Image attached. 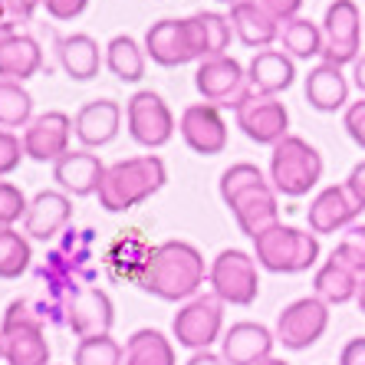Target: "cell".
<instances>
[{
    "label": "cell",
    "mask_w": 365,
    "mask_h": 365,
    "mask_svg": "<svg viewBox=\"0 0 365 365\" xmlns=\"http://www.w3.org/2000/svg\"><path fill=\"white\" fill-rule=\"evenodd\" d=\"M145 46L128 34L112 36L106 43V66L119 83H138L145 76Z\"/></svg>",
    "instance_id": "f546056e"
},
{
    "label": "cell",
    "mask_w": 365,
    "mask_h": 365,
    "mask_svg": "<svg viewBox=\"0 0 365 365\" xmlns=\"http://www.w3.org/2000/svg\"><path fill=\"white\" fill-rule=\"evenodd\" d=\"M187 20H191V30H195L201 60H211V56H224L227 53L234 26H230V20L224 14H217V10H197Z\"/></svg>",
    "instance_id": "4dcf8cb0"
},
{
    "label": "cell",
    "mask_w": 365,
    "mask_h": 365,
    "mask_svg": "<svg viewBox=\"0 0 365 365\" xmlns=\"http://www.w3.org/2000/svg\"><path fill=\"white\" fill-rule=\"evenodd\" d=\"M359 283H362L359 273H352L336 260H326L313 273V297H319L326 306H342L359 297Z\"/></svg>",
    "instance_id": "83f0119b"
},
{
    "label": "cell",
    "mask_w": 365,
    "mask_h": 365,
    "mask_svg": "<svg viewBox=\"0 0 365 365\" xmlns=\"http://www.w3.org/2000/svg\"><path fill=\"white\" fill-rule=\"evenodd\" d=\"M342 125H346L349 138L365 152V96H359L356 102H349L346 115H342Z\"/></svg>",
    "instance_id": "ab89813d"
},
{
    "label": "cell",
    "mask_w": 365,
    "mask_h": 365,
    "mask_svg": "<svg viewBox=\"0 0 365 365\" xmlns=\"http://www.w3.org/2000/svg\"><path fill=\"white\" fill-rule=\"evenodd\" d=\"M73 119L60 109H50L43 115H34V122L24 128V152L34 162L56 165L66 152H73Z\"/></svg>",
    "instance_id": "9a60e30c"
},
{
    "label": "cell",
    "mask_w": 365,
    "mask_h": 365,
    "mask_svg": "<svg viewBox=\"0 0 365 365\" xmlns=\"http://www.w3.org/2000/svg\"><path fill=\"white\" fill-rule=\"evenodd\" d=\"M185 365H227V362H224L221 352H214V349H204V352H191V359H187Z\"/></svg>",
    "instance_id": "f6af8a7d"
},
{
    "label": "cell",
    "mask_w": 365,
    "mask_h": 365,
    "mask_svg": "<svg viewBox=\"0 0 365 365\" xmlns=\"http://www.w3.org/2000/svg\"><path fill=\"white\" fill-rule=\"evenodd\" d=\"M165 181H168V168H165L158 155H135V158L106 165V175H102L96 197H99L102 211L122 214L145 204L152 195H158Z\"/></svg>",
    "instance_id": "3957f363"
},
{
    "label": "cell",
    "mask_w": 365,
    "mask_h": 365,
    "mask_svg": "<svg viewBox=\"0 0 365 365\" xmlns=\"http://www.w3.org/2000/svg\"><path fill=\"white\" fill-rule=\"evenodd\" d=\"M237 119V128L244 132L250 142L257 145H277L289 135V112L287 106L280 102V96H260V93H250L240 109L234 112Z\"/></svg>",
    "instance_id": "5bb4252c"
},
{
    "label": "cell",
    "mask_w": 365,
    "mask_h": 365,
    "mask_svg": "<svg viewBox=\"0 0 365 365\" xmlns=\"http://www.w3.org/2000/svg\"><path fill=\"white\" fill-rule=\"evenodd\" d=\"M326 329H329V306L319 297H299L280 309L273 336L289 352H303L323 339Z\"/></svg>",
    "instance_id": "30bf717a"
},
{
    "label": "cell",
    "mask_w": 365,
    "mask_h": 365,
    "mask_svg": "<svg viewBox=\"0 0 365 365\" xmlns=\"http://www.w3.org/2000/svg\"><path fill=\"white\" fill-rule=\"evenodd\" d=\"M119 128H122V106L115 99L86 102L83 109L76 112V119H73V132H76V138L89 152L112 145L115 135H119Z\"/></svg>",
    "instance_id": "7402d4cb"
},
{
    "label": "cell",
    "mask_w": 365,
    "mask_h": 365,
    "mask_svg": "<svg viewBox=\"0 0 365 365\" xmlns=\"http://www.w3.org/2000/svg\"><path fill=\"white\" fill-rule=\"evenodd\" d=\"M254 257L270 273H306L319 260V237L280 221L254 240Z\"/></svg>",
    "instance_id": "5b68a950"
},
{
    "label": "cell",
    "mask_w": 365,
    "mask_h": 365,
    "mask_svg": "<svg viewBox=\"0 0 365 365\" xmlns=\"http://www.w3.org/2000/svg\"><path fill=\"white\" fill-rule=\"evenodd\" d=\"M329 260L365 277V224H352L349 230H342V237L336 244V250L329 254Z\"/></svg>",
    "instance_id": "d590c367"
},
{
    "label": "cell",
    "mask_w": 365,
    "mask_h": 365,
    "mask_svg": "<svg viewBox=\"0 0 365 365\" xmlns=\"http://www.w3.org/2000/svg\"><path fill=\"white\" fill-rule=\"evenodd\" d=\"M26 207H30V201H26L24 191L14 181L0 178V227H14L17 221H24Z\"/></svg>",
    "instance_id": "8d00e7d4"
},
{
    "label": "cell",
    "mask_w": 365,
    "mask_h": 365,
    "mask_svg": "<svg viewBox=\"0 0 365 365\" xmlns=\"http://www.w3.org/2000/svg\"><path fill=\"white\" fill-rule=\"evenodd\" d=\"M195 86L204 102H211L217 109H240V102L254 93L247 83V69L234 56H211L201 60L195 69Z\"/></svg>",
    "instance_id": "8fae6325"
},
{
    "label": "cell",
    "mask_w": 365,
    "mask_h": 365,
    "mask_svg": "<svg viewBox=\"0 0 365 365\" xmlns=\"http://www.w3.org/2000/svg\"><path fill=\"white\" fill-rule=\"evenodd\" d=\"M73 221V197L63 195V191H40V195L30 197V207H26L24 217V234L30 240H53L60 237L63 230Z\"/></svg>",
    "instance_id": "ffe728a7"
},
{
    "label": "cell",
    "mask_w": 365,
    "mask_h": 365,
    "mask_svg": "<svg viewBox=\"0 0 365 365\" xmlns=\"http://www.w3.org/2000/svg\"><path fill=\"white\" fill-rule=\"evenodd\" d=\"M43 7H46V14H50L53 20L69 24V20L83 17V10L89 7V0H43Z\"/></svg>",
    "instance_id": "b9f144b4"
},
{
    "label": "cell",
    "mask_w": 365,
    "mask_h": 365,
    "mask_svg": "<svg viewBox=\"0 0 365 365\" xmlns=\"http://www.w3.org/2000/svg\"><path fill=\"white\" fill-rule=\"evenodd\" d=\"M257 7L264 10L270 20H277V24H289V20L299 17V10H303V0H254Z\"/></svg>",
    "instance_id": "60d3db41"
},
{
    "label": "cell",
    "mask_w": 365,
    "mask_h": 365,
    "mask_svg": "<svg viewBox=\"0 0 365 365\" xmlns=\"http://www.w3.org/2000/svg\"><path fill=\"white\" fill-rule=\"evenodd\" d=\"M227 20H230V26H234V36L257 53L270 50L273 43H280V24L267 17L254 0H240V4H234L230 14H227Z\"/></svg>",
    "instance_id": "4316f807"
},
{
    "label": "cell",
    "mask_w": 365,
    "mask_h": 365,
    "mask_svg": "<svg viewBox=\"0 0 365 365\" xmlns=\"http://www.w3.org/2000/svg\"><path fill=\"white\" fill-rule=\"evenodd\" d=\"M217 4H227V7H234V4H240V0H217Z\"/></svg>",
    "instance_id": "681fc988"
},
{
    "label": "cell",
    "mask_w": 365,
    "mask_h": 365,
    "mask_svg": "<svg viewBox=\"0 0 365 365\" xmlns=\"http://www.w3.org/2000/svg\"><path fill=\"white\" fill-rule=\"evenodd\" d=\"M352 83H356V89L365 96V53L359 56L356 63H352Z\"/></svg>",
    "instance_id": "bcb514c9"
},
{
    "label": "cell",
    "mask_w": 365,
    "mask_h": 365,
    "mask_svg": "<svg viewBox=\"0 0 365 365\" xmlns=\"http://www.w3.org/2000/svg\"><path fill=\"white\" fill-rule=\"evenodd\" d=\"M356 303H359V309L365 313V277H362V283H359V297H356Z\"/></svg>",
    "instance_id": "7dc6e473"
},
{
    "label": "cell",
    "mask_w": 365,
    "mask_h": 365,
    "mask_svg": "<svg viewBox=\"0 0 365 365\" xmlns=\"http://www.w3.org/2000/svg\"><path fill=\"white\" fill-rule=\"evenodd\" d=\"M207 267L204 254L187 240H165L152 247V254L138 273V287L165 303H187L207 283Z\"/></svg>",
    "instance_id": "6da1fadb"
},
{
    "label": "cell",
    "mask_w": 365,
    "mask_h": 365,
    "mask_svg": "<svg viewBox=\"0 0 365 365\" xmlns=\"http://www.w3.org/2000/svg\"><path fill=\"white\" fill-rule=\"evenodd\" d=\"M26 158L24 152V138L7 132V128H0V178H7L14 171L20 168V162Z\"/></svg>",
    "instance_id": "74e56055"
},
{
    "label": "cell",
    "mask_w": 365,
    "mask_h": 365,
    "mask_svg": "<svg viewBox=\"0 0 365 365\" xmlns=\"http://www.w3.org/2000/svg\"><path fill=\"white\" fill-rule=\"evenodd\" d=\"M277 197L280 195L273 191L270 178L250 162L230 165L221 175V201L227 204L237 227L250 240H257L260 234L280 224V201Z\"/></svg>",
    "instance_id": "7a4b0ae2"
},
{
    "label": "cell",
    "mask_w": 365,
    "mask_h": 365,
    "mask_svg": "<svg viewBox=\"0 0 365 365\" xmlns=\"http://www.w3.org/2000/svg\"><path fill=\"white\" fill-rule=\"evenodd\" d=\"M323 155L316 145L299 135H287L270 148V178L273 191L283 197H306L323 181Z\"/></svg>",
    "instance_id": "277c9868"
},
{
    "label": "cell",
    "mask_w": 365,
    "mask_h": 365,
    "mask_svg": "<svg viewBox=\"0 0 365 365\" xmlns=\"http://www.w3.org/2000/svg\"><path fill=\"white\" fill-rule=\"evenodd\" d=\"M247 83L260 96H280L297 83V63L283 50H260L247 66Z\"/></svg>",
    "instance_id": "cb8c5ba5"
},
{
    "label": "cell",
    "mask_w": 365,
    "mask_h": 365,
    "mask_svg": "<svg viewBox=\"0 0 365 365\" xmlns=\"http://www.w3.org/2000/svg\"><path fill=\"white\" fill-rule=\"evenodd\" d=\"M43 69V50L20 26L0 24V79L26 83Z\"/></svg>",
    "instance_id": "d6986e66"
},
{
    "label": "cell",
    "mask_w": 365,
    "mask_h": 365,
    "mask_svg": "<svg viewBox=\"0 0 365 365\" xmlns=\"http://www.w3.org/2000/svg\"><path fill=\"white\" fill-rule=\"evenodd\" d=\"M145 56H152V63L158 66H185V63H201V53H197V40L195 30H191V20L181 17H165L158 24H152L145 30Z\"/></svg>",
    "instance_id": "4fadbf2b"
},
{
    "label": "cell",
    "mask_w": 365,
    "mask_h": 365,
    "mask_svg": "<svg viewBox=\"0 0 365 365\" xmlns=\"http://www.w3.org/2000/svg\"><path fill=\"white\" fill-rule=\"evenodd\" d=\"M171 336L191 352H204L224 336V303L214 293H197L171 319Z\"/></svg>",
    "instance_id": "ba28073f"
},
{
    "label": "cell",
    "mask_w": 365,
    "mask_h": 365,
    "mask_svg": "<svg viewBox=\"0 0 365 365\" xmlns=\"http://www.w3.org/2000/svg\"><path fill=\"white\" fill-rule=\"evenodd\" d=\"M34 122V96L24 89V83L0 79V128H26Z\"/></svg>",
    "instance_id": "836d02e7"
},
{
    "label": "cell",
    "mask_w": 365,
    "mask_h": 365,
    "mask_svg": "<svg viewBox=\"0 0 365 365\" xmlns=\"http://www.w3.org/2000/svg\"><path fill=\"white\" fill-rule=\"evenodd\" d=\"M0 342L7 365H50V342L43 316L30 309L26 299H14L0 319Z\"/></svg>",
    "instance_id": "8992f818"
},
{
    "label": "cell",
    "mask_w": 365,
    "mask_h": 365,
    "mask_svg": "<svg viewBox=\"0 0 365 365\" xmlns=\"http://www.w3.org/2000/svg\"><path fill=\"white\" fill-rule=\"evenodd\" d=\"M207 287L224 306H250L260 297V264L240 247H227L207 267Z\"/></svg>",
    "instance_id": "52a82bcc"
},
{
    "label": "cell",
    "mask_w": 365,
    "mask_h": 365,
    "mask_svg": "<svg viewBox=\"0 0 365 365\" xmlns=\"http://www.w3.org/2000/svg\"><path fill=\"white\" fill-rule=\"evenodd\" d=\"M339 365H365V336H356L342 346Z\"/></svg>",
    "instance_id": "ee69618b"
},
{
    "label": "cell",
    "mask_w": 365,
    "mask_h": 365,
    "mask_svg": "<svg viewBox=\"0 0 365 365\" xmlns=\"http://www.w3.org/2000/svg\"><path fill=\"white\" fill-rule=\"evenodd\" d=\"M34 247L17 227H0V280H20L30 270Z\"/></svg>",
    "instance_id": "d6a6232c"
},
{
    "label": "cell",
    "mask_w": 365,
    "mask_h": 365,
    "mask_svg": "<svg viewBox=\"0 0 365 365\" xmlns=\"http://www.w3.org/2000/svg\"><path fill=\"white\" fill-rule=\"evenodd\" d=\"M359 214L362 211L349 197L346 185H329L309 201L306 221H309V230H313L316 237H323V234H342V230H349L356 224Z\"/></svg>",
    "instance_id": "44dd1931"
},
{
    "label": "cell",
    "mask_w": 365,
    "mask_h": 365,
    "mask_svg": "<svg viewBox=\"0 0 365 365\" xmlns=\"http://www.w3.org/2000/svg\"><path fill=\"white\" fill-rule=\"evenodd\" d=\"M56 56L60 66L69 79L76 83H89L99 76V69L106 66V50H99V43L89 34H69L56 40Z\"/></svg>",
    "instance_id": "d4e9b609"
},
{
    "label": "cell",
    "mask_w": 365,
    "mask_h": 365,
    "mask_svg": "<svg viewBox=\"0 0 365 365\" xmlns=\"http://www.w3.org/2000/svg\"><path fill=\"white\" fill-rule=\"evenodd\" d=\"M260 365H289V362H287V359H277V356H270V359H267V362H260Z\"/></svg>",
    "instance_id": "c3c4849f"
},
{
    "label": "cell",
    "mask_w": 365,
    "mask_h": 365,
    "mask_svg": "<svg viewBox=\"0 0 365 365\" xmlns=\"http://www.w3.org/2000/svg\"><path fill=\"white\" fill-rule=\"evenodd\" d=\"M122 365H178L175 342L162 329H135L125 342Z\"/></svg>",
    "instance_id": "f1b7e54d"
},
{
    "label": "cell",
    "mask_w": 365,
    "mask_h": 365,
    "mask_svg": "<svg viewBox=\"0 0 365 365\" xmlns=\"http://www.w3.org/2000/svg\"><path fill=\"white\" fill-rule=\"evenodd\" d=\"M125 125L132 142H138L148 152L168 145L171 135H175V115H171L168 102L152 89H138L125 102Z\"/></svg>",
    "instance_id": "7c38bea8"
},
{
    "label": "cell",
    "mask_w": 365,
    "mask_h": 365,
    "mask_svg": "<svg viewBox=\"0 0 365 365\" xmlns=\"http://www.w3.org/2000/svg\"><path fill=\"white\" fill-rule=\"evenodd\" d=\"M178 132L195 155H221L227 148V122L211 102H195L181 112Z\"/></svg>",
    "instance_id": "e0dca14e"
},
{
    "label": "cell",
    "mask_w": 365,
    "mask_h": 365,
    "mask_svg": "<svg viewBox=\"0 0 365 365\" xmlns=\"http://www.w3.org/2000/svg\"><path fill=\"white\" fill-rule=\"evenodd\" d=\"M277 336L264 323H234L221 336V356L227 365H260L273 356Z\"/></svg>",
    "instance_id": "ac0fdd59"
},
{
    "label": "cell",
    "mask_w": 365,
    "mask_h": 365,
    "mask_svg": "<svg viewBox=\"0 0 365 365\" xmlns=\"http://www.w3.org/2000/svg\"><path fill=\"white\" fill-rule=\"evenodd\" d=\"M362 56V10L356 0H332L323 17V63L352 66Z\"/></svg>",
    "instance_id": "9c48e42d"
},
{
    "label": "cell",
    "mask_w": 365,
    "mask_h": 365,
    "mask_svg": "<svg viewBox=\"0 0 365 365\" xmlns=\"http://www.w3.org/2000/svg\"><path fill=\"white\" fill-rule=\"evenodd\" d=\"M106 165L99 155H93L89 148H73L53 165V181L60 185L63 195L69 197H89L99 191Z\"/></svg>",
    "instance_id": "603a6c76"
},
{
    "label": "cell",
    "mask_w": 365,
    "mask_h": 365,
    "mask_svg": "<svg viewBox=\"0 0 365 365\" xmlns=\"http://www.w3.org/2000/svg\"><path fill=\"white\" fill-rule=\"evenodd\" d=\"M0 362H4V342H0Z\"/></svg>",
    "instance_id": "f907efd6"
},
{
    "label": "cell",
    "mask_w": 365,
    "mask_h": 365,
    "mask_svg": "<svg viewBox=\"0 0 365 365\" xmlns=\"http://www.w3.org/2000/svg\"><path fill=\"white\" fill-rule=\"evenodd\" d=\"M342 185H346L349 197L356 201V207H359V211H365V162H359L356 168L349 171V178L342 181Z\"/></svg>",
    "instance_id": "7bdbcfd3"
},
{
    "label": "cell",
    "mask_w": 365,
    "mask_h": 365,
    "mask_svg": "<svg viewBox=\"0 0 365 365\" xmlns=\"http://www.w3.org/2000/svg\"><path fill=\"white\" fill-rule=\"evenodd\" d=\"M63 313H66L63 323L76 332L79 339L109 336L112 323H115V306H112L109 293L99 287H83V289H76V293H69Z\"/></svg>",
    "instance_id": "2e32d148"
},
{
    "label": "cell",
    "mask_w": 365,
    "mask_h": 365,
    "mask_svg": "<svg viewBox=\"0 0 365 365\" xmlns=\"http://www.w3.org/2000/svg\"><path fill=\"white\" fill-rule=\"evenodd\" d=\"M280 46L293 60H316L323 56V26L309 17H297L280 26Z\"/></svg>",
    "instance_id": "1f68e13d"
},
{
    "label": "cell",
    "mask_w": 365,
    "mask_h": 365,
    "mask_svg": "<svg viewBox=\"0 0 365 365\" xmlns=\"http://www.w3.org/2000/svg\"><path fill=\"white\" fill-rule=\"evenodd\" d=\"M306 102L316 112H339L349 109V79L342 66L332 63H316L306 73Z\"/></svg>",
    "instance_id": "484cf974"
},
{
    "label": "cell",
    "mask_w": 365,
    "mask_h": 365,
    "mask_svg": "<svg viewBox=\"0 0 365 365\" xmlns=\"http://www.w3.org/2000/svg\"><path fill=\"white\" fill-rule=\"evenodd\" d=\"M36 7H43V0H0V24L7 26L30 24Z\"/></svg>",
    "instance_id": "f35d334b"
},
{
    "label": "cell",
    "mask_w": 365,
    "mask_h": 365,
    "mask_svg": "<svg viewBox=\"0 0 365 365\" xmlns=\"http://www.w3.org/2000/svg\"><path fill=\"white\" fill-rule=\"evenodd\" d=\"M125 356V346L109 336H89V339H79L76 352H73V365H122Z\"/></svg>",
    "instance_id": "e575fe53"
}]
</instances>
